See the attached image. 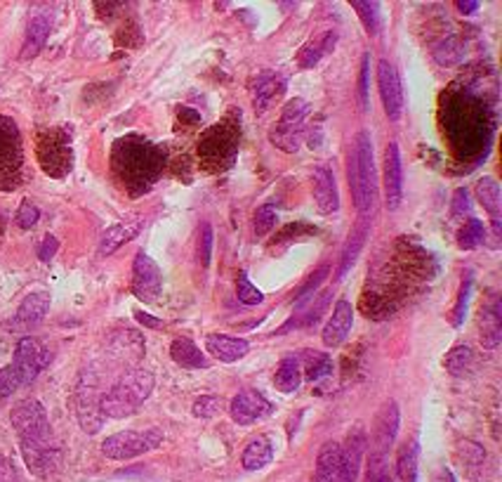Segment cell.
Returning a JSON list of instances; mask_svg holds the SVG:
<instances>
[{
    "mask_svg": "<svg viewBox=\"0 0 502 482\" xmlns=\"http://www.w3.org/2000/svg\"><path fill=\"white\" fill-rule=\"evenodd\" d=\"M38 163L50 177H67L74 168V150H71V135L64 128H47L38 133L36 144Z\"/></svg>",
    "mask_w": 502,
    "mask_h": 482,
    "instance_id": "cell-5",
    "label": "cell"
},
{
    "mask_svg": "<svg viewBox=\"0 0 502 482\" xmlns=\"http://www.w3.org/2000/svg\"><path fill=\"white\" fill-rule=\"evenodd\" d=\"M17 225H20L21 230H31V227H36L38 225V220H41V211H38V206L31 204L28 199H24L20 204V211H17Z\"/></svg>",
    "mask_w": 502,
    "mask_h": 482,
    "instance_id": "cell-44",
    "label": "cell"
},
{
    "mask_svg": "<svg viewBox=\"0 0 502 482\" xmlns=\"http://www.w3.org/2000/svg\"><path fill=\"white\" fill-rule=\"evenodd\" d=\"M220 409L222 400L220 397H215V395H201V397L194 402V416H198V419H213V416H217Z\"/></svg>",
    "mask_w": 502,
    "mask_h": 482,
    "instance_id": "cell-45",
    "label": "cell"
},
{
    "mask_svg": "<svg viewBox=\"0 0 502 482\" xmlns=\"http://www.w3.org/2000/svg\"><path fill=\"white\" fill-rule=\"evenodd\" d=\"M366 237H368V223H361L354 232H352V234H349L347 244H344V249H342L340 267H337V272H335V279H337V282L344 279V274L354 267L356 258H359V253H361L363 244H366Z\"/></svg>",
    "mask_w": 502,
    "mask_h": 482,
    "instance_id": "cell-30",
    "label": "cell"
},
{
    "mask_svg": "<svg viewBox=\"0 0 502 482\" xmlns=\"http://www.w3.org/2000/svg\"><path fill=\"white\" fill-rule=\"evenodd\" d=\"M0 482H24L20 469H17L12 459L5 454H0Z\"/></svg>",
    "mask_w": 502,
    "mask_h": 482,
    "instance_id": "cell-50",
    "label": "cell"
},
{
    "mask_svg": "<svg viewBox=\"0 0 502 482\" xmlns=\"http://www.w3.org/2000/svg\"><path fill=\"white\" fill-rule=\"evenodd\" d=\"M276 220H279V216H276L274 206H262V208H257L255 211V234L257 237H264V234H269V232L274 230Z\"/></svg>",
    "mask_w": 502,
    "mask_h": 482,
    "instance_id": "cell-43",
    "label": "cell"
},
{
    "mask_svg": "<svg viewBox=\"0 0 502 482\" xmlns=\"http://www.w3.org/2000/svg\"><path fill=\"white\" fill-rule=\"evenodd\" d=\"M342 447V480L344 482H356L359 480V473H361V463L363 456H366V449H368V435L361 426L349 430L347 440Z\"/></svg>",
    "mask_w": 502,
    "mask_h": 482,
    "instance_id": "cell-17",
    "label": "cell"
},
{
    "mask_svg": "<svg viewBox=\"0 0 502 482\" xmlns=\"http://www.w3.org/2000/svg\"><path fill=\"white\" fill-rule=\"evenodd\" d=\"M479 326H482V346L493 350L500 346L502 339V307L500 298H493L482 307V317H479Z\"/></svg>",
    "mask_w": 502,
    "mask_h": 482,
    "instance_id": "cell-25",
    "label": "cell"
},
{
    "mask_svg": "<svg viewBox=\"0 0 502 482\" xmlns=\"http://www.w3.org/2000/svg\"><path fill=\"white\" fill-rule=\"evenodd\" d=\"M385 199L389 211H396L403 199V163L399 144L389 143L385 151Z\"/></svg>",
    "mask_w": 502,
    "mask_h": 482,
    "instance_id": "cell-18",
    "label": "cell"
},
{
    "mask_svg": "<svg viewBox=\"0 0 502 482\" xmlns=\"http://www.w3.org/2000/svg\"><path fill=\"white\" fill-rule=\"evenodd\" d=\"M47 310H50V293L34 291L28 293L27 298L21 300L20 310H17V322L24 326H36L45 320Z\"/></svg>",
    "mask_w": 502,
    "mask_h": 482,
    "instance_id": "cell-27",
    "label": "cell"
},
{
    "mask_svg": "<svg viewBox=\"0 0 502 482\" xmlns=\"http://www.w3.org/2000/svg\"><path fill=\"white\" fill-rule=\"evenodd\" d=\"M399 404L389 400L380 409L376 423H373V433H370V456H389V449L394 447L396 433H399Z\"/></svg>",
    "mask_w": 502,
    "mask_h": 482,
    "instance_id": "cell-16",
    "label": "cell"
},
{
    "mask_svg": "<svg viewBox=\"0 0 502 482\" xmlns=\"http://www.w3.org/2000/svg\"><path fill=\"white\" fill-rule=\"evenodd\" d=\"M142 227H144V220H142V216H130V217H126V220H121V223L111 225V227H109V230L104 232L100 239L101 258L116 253L118 249H121V246H126L127 241H133V239L142 232Z\"/></svg>",
    "mask_w": 502,
    "mask_h": 482,
    "instance_id": "cell-21",
    "label": "cell"
},
{
    "mask_svg": "<svg viewBox=\"0 0 502 482\" xmlns=\"http://www.w3.org/2000/svg\"><path fill=\"white\" fill-rule=\"evenodd\" d=\"M302 383V367L297 357H283L274 374V386L281 393H295Z\"/></svg>",
    "mask_w": 502,
    "mask_h": 482,
    "instance_id": "cell-33",
    "label": "cell"
},
{
    "mask_svg": "<svg viewBox=\"0 0 502 482\" xmlns=\"http://www.w3.org/2000/svg\"><path fill=\"white\" fill-rule=\"evenodd\" d=\"M476 199H479V204L489 211L490 220H493V232H496V237H500V184H498L493 177H482V180L476 183Z\"/></svg>",
    "mask_w": 502,
    "mask_h": 482,
    "instance_id": "cell-26",
    "label": "cell"
},
{
    "mask_svg": "<svg viewBox=\"0 0 502 482\" xmlns=\"http://www.w3.org/2000/svg\"><path fill=\"white\" fill-rule=\"evenodd\" d=\"M309 114V104L307 100L302 97H295L290 102H286L281 111V118L276 123V128L271 130V143L274 147H279L286 154H295V151L302 147V140H304V133H307V126H304V118Z\"/></svg>",
    "mask_w": 502,
    "mask_h": 482,
    "instance_id": "cell-8",
    "label": "cell"
},
{
    "mask_svg": "<svg viewBox=\"0 0 502 482\" xmlns=\"http://www.w3.org/2000/svg\"><path fill=\"white\" fill-rule=\"evenodd\" d=\"M274 412V404L257 390H241L229 404V414L239 426H253L269 419Z\"/></svg>",
    "mask_w": 502,
    "mask_h": 482,
    "instance_id": "cell-15",
    "label": "cell"
},
{
    "mask_svg": "<svg viewBox=\"0 0 502 482\" xmlns=\"http://www.w3.org/2000/svg\"><path fill=\"white\" fill-rule=\"evenodd\" d=\"M469 211H472V204H469V192L465 190V187H460V190H456V194H453L450 216L465 217V216H469Z\"/></svg>",
    "mask_w": 502,
    "mask_h": 482,
    "instance_id": "cell-49",
    "label": "cell"
},
{
    "mask_svg": "<svg viewBox=\"0 0 502 482\" xmlns=\"http://www.w3.org/2000/svg\"><path fill=\"white\" fill-rule=\"evenodd\" d=\"M163 166H166V154L161 147L140 135L123 137L111 151L114 176L126 184L130 194L147 192L158 180Z\"/></svg>",
    "mask_w": 502,
    "mask_h": 482,
    "instance_id": "cell-1",
    "label": "cell"
},
{
    "mask_svg": "<svg viewBox=\"0 0 502 482\" xmlns=\"http://www.w3.org/2000/svg\"><path fill=\"white\" fill-rule=\"evenodd\" d=\"M21 459L27 463V469L38 478H47L50 473L60 469L61 463V447L54 435L45 437H34V440H20Z\"/></svg>",
    "mask_w": 502,
    "mask_h": 482,
    "instance_id": "cell-10",
    "label": "cell"
},
{
    "mask_svg": "<svg viewBox=\"0 0 502 482\" xmlns=\"http://www.w3.org/2000/svg\"><path fill=\"white\" fill-rule=\"evenodd\" d=\"M483 239H486V227H483L482 220H476V217H469L467 223L460 227V234H457V244L460 249H479L483 244Z\"/></svg>",
    "mask_w": 502,
    "mask_h": 482,
    "instance_id": "cell-37",
    "label": "cell"
},
{
    "mask_svg": "<svg viewBox=\"0 0 502 482\" xmlns=\"http://www.w3.org/2000/svg\"><path fill=\"white\" fill-rule=\"evenodd\" d=\"M356 97H359V107L366 111L370 104V54L366 53L361 57V69H359V88H356Z\"/></svg>",
    "mask_w": 502,
    "mask_h": 482,
    "instance_id": "cell-41",
    "label": "cell"
},
{
    "mask_svg": "<svg viewBox=\"0 0 502 482\" xmlns=\"http://www.w3.org/2000/svg\"><path fill=\"white\" fill-rule=\"evenodd\" d=\"M354 326V307L349 300H337L333 307V315H330L328 324L323 326L321 339L326 343V347H340L344 340H347L349 331Z\"/></svg>",
    "mask_w": 502,
    "mask_h": 482,
    "instance_id": "cell-19",
    "label": "cell"
},
{
    "mask_svg": "<svg viewBox=\"0 0 502 482\" xmlns=\"http://www.w3.org/2000/svg\"><path fill=\"white\" fill-rule=\"evenodd\" d=\"M377 88H380L382 107L389 121H399L403 114V88L399 71L389 60H380L377 64Z\"/></svg>",
    "mask_w": 502,
    "mask_h": 482,
    "instance_id": "cell-14",
    "label": "cell"
},
{
    "mask_svg": "<svg viewBox=\"0 0 502 482\" xmlns=\"http://www.w3.org/2000/svg\"><path fill=\"white\" fill-rule=\"evenodd\" d=\"M366 482H394L389 470V456H370Z\"/></svg>",
    "mask_w": 502,
    "mask_h": 482,
    "instance_id": "cell-42",
    "label": "cell"
},
{
    "mask_svg": "<svg viewBox=\"0 0 502 482\" xmlns=\"http://www.w3.org/2000/svg\"><path fill=\"white\" fill-rule=\"evenodd\" d=\"M330 303V296L328 293H319V296H309V298L300 300L302 306V313L297 315V317H293V320L288 322V324L283 326V331H288V329H300V326H314L316 322L321 320V315L326 313V307H328Z\"/></svg>",
    "mask_w": 502,
    "mask_h": 482,
    "instance_id": "cell-29",
    "label": "cell"
},
{
    "mask_svg": "<svg viewBox=\"0 0 502 482\" xmlns=\"http://www.w3.org/2000/svg\"><path fill=\"white\" fill-rule=\"evenodd\" d=\"M20 386H21L20 374L14 372L12 364H7V367L0 369V400L10 397V395H12Z\"/></svg>",
    "mask_w": 502,
    "mask_h": 482,
    "instance_id": "cell-46",
    "label": "cell"
},
{
    "mask_svg": "<svg viewBox=\"0 0 502 482\" xmlns=\"http://www.w3.org/2000/svg\"><path fill=\"white\" fill-rule=\"evenodd\" d=\"M206 350L213 355L215 360L220 362H239L248 355L250 346L246 339H234V336H224V333H210L206 339Z\"/></svg>",
    "mask_w": 502,
    "mask_h": 482,
    "instance_id": "cell-23",
    "label": "cell"
},
{
    "mask_svg": "<svg viewBox=\"0 0 502 482\" xmlns=\"http://www.w3.org/2000/svg\"><path fill=\"white\" fill-rule=\"evenodd\" d=\"M472 362H474L472 347H469V346H456L449 355H446V360H443V367L449 369L453 376H462V374H467L469 369H472Z\"/></svg>",
    "mask_w": 502,
    "mask_h": 482,
    "instance_id": "cell-38",
    "label": "cell"
},
{
    "mask_svg": "<svg viewBox=\"0 0 502 482\" xmlns=\"http://www.w3.org/2000/svg\"><path fill=\"white\" fill-rule=\"evenodd\" d=\"M417 454H420L417 440H409L399 449V456H396L399 482H417Z\"/></svg>",
    "mask_w": 502,
    "mask_h": 482,
    "instance_id": "cell-35",
    "label": "cell"
},
{
    "mask_svg": "<svg viewBox=\"0 0 502 482\" xmlns=\"http://www.w3.org/2000/svg\"><path fill=\"white\" fill-rule=\"evenodd\" d=\"M163 291L161 267L156 266L154 258L140 251L133 260V293L144 303H154Z\"/></svg>",
    "mask_w": 502,
    "mask_h": 482,
    "instance_id": "cell-13",
    "label": "cell"
},
{
    "mask_svg": "<svg viewBox=\"0 0 502 482\" xmlns=\"http://www.w3.org/2000/svg\"><path fill=\"white\" fill-rule=\"evenodd\" d=\"M349 190L354 197L356 211L363 217L370 216L377 201V170L376 154H373V140L366 130L356 133L352 150H349Z\"/></svg>",
    "mask_w": 502,
    "mask_h": 482,
    "instance_id": "cell-2",
    "label": "cell"
},
{
    "mask_svg": "<svg viewBox=\"0 0 502 482\" xmlns=\"http://www.w3.org/2000/svg\"><path fill=\"white\" fill-rule=\"evenodd\" d=\"M335 43H337V34H335V31H328V34L323 36V38H319V41L307 43V45L300 50V54H297V64H300L302 69H312L314 64H319V60H321L323 54L333 53Z\"/></svg>",
    "mask_w": 502,
    "mask_h": 482,
    "instance_id": "cell-34",
    "label": "cell"
},
{
    "mask_svg": "<svg viewBox=\"0 0 502 482\" xmlns=\"http://www.w3.org/2000/svg\"><path fill=\"white\" fill-rule=\"evenodd\" d=\"M352 7H354L356 12H359V17H361L366 31L377 36V31H380V5H377V3H361V0H354Z\"/></svg>",
    "mask_w": 502,
    "mask_h": 482,
    "instance_id": "cell-39",
    "label": "cell"
},
{
    "mask_svg": "<svg viewBox=\"0 0 502 482\" xmlns=\"http://www.w3.org/2000/svg\"><path fill=\"white\" fill-rule=\"evenodd\" d=\"M283 90H286V81H283L281 76H264L257 83V88H255V109L257 111H267L269 104L283 95Z\"/></svg>",
    "mask_w": 502,
    "mask_h": 482,
    "instance_id": "cell-36",
    "label": "cell"
},
{
    "mask_svg": "<svg viewBox=\"0 0 502 482\" xmlns=\"http://www.w3.org/2000/svg\"><path fill=\"white\" fill-rule=\"evenodd\" d=\"M10 421H12V429L20 435V440H34V437L53 435L45 407L38 400H31V397L14 404L12 412H10Z\"/></svg>",
    "mask_w": 502,
    "mask_h": 482,
    "instance_id": "cell-12",
    "label": "cell"
},
{
    "mask_svg": "<svg viewBox=\"0 0 502 482\" xmlns=\"http://www.w3.org/2000/svg\"><path fill=\"white\" fill-rule=\"evenodd\" d=\"M50 362H53V353L43 346L41 340L34 339V336H24V339L17 343V347H14L12 367L14 372L20 374L21 386L34 383Z\"/></svg>",
    "mask_w": 502,
    "mask_h": 482,
    "instance_id": "cell-11",
    "label": "cell"
},
{
    "mask_svg": "<svg viewBox=\"0 0 502 482\" xmlns=\"http://www.w3.org/2000/svg\"><path fill=\"white\" fill-rule=\"evenodd\" d=\"M316 482H344L342 480V447L340 442H326L319 449L314 469Z\"/></svg>",
    "mask_w": 502,
    "mask_h": 482,
    "instance_id": "cell-24",
    "label": "cell"
},
{
    "mask_svg": "<svg viewBox=\"0 0 502 482\" xmlns=\"http://www.w3.org/2000/svg\"><path fill=\"white\" fill-rule=\"evenodd\" d=\"M236 296H239L243 306H260L264 300V293L257 286H253L248 274H239V279H236Z\"/></svg>",
    "mask_w": 502,
    "mask_h": 482,
    "instance_id": "cell-40",
    "label": "cell"
},
{
    "mask_svg": "<svg viewBox=\"0 0 502 482\" xmlns=\"http://www.w3.org/2000/svg\"><path fill=\"white\" fill-rule=\"evenodd\" d=\"M100 397L101 393L100 388H97V379H94V374L83 372L81 379H78V386H76L74 407H76L78 426H81L87 435L100 433L104 421H107V416L101 414Z\"/></svg>",
    "mask_w": 502,
    "mask_h": 482,
    "instance_id": "cell-9",
    "label": "cell"
},
{
    "mask_svg": "<svg viewBox=\"0 0 502 482\" xmlns=\"http://www.w3.org/2000/svg\"><path fill=\"white\" fill-rule=\"evenodd\" d=\"M210 253H213V227L210 223L201 225V237H198V258L203 267L210 266Z\"/></svg>",
    "mask_w": 502,
    "mask_h": 482,
    "instance_id": "cell-48",
    "label": "cell"
},
{
    "mask_svg": "<svg viewBox=\"0 0 502 482\" xmlns=\"http://www.w3.org/2000/svg\"><path fill=\"white\" fill-rule=\"evenodd\" d=\"M456 7L460 10L462 14H472V12H476V10H479V3H476V0H457Z\"/></svg>",
    "mask_w": 502,
    "mask_h": 482,
    "instance_id": "cell-53",
    "label": "cell"
},
{
    "mask_svg": "<svg viewBox=\"0 0 502 482\" xmlns=\"http://www.w3.org/2000/svg\"><path fill=\"white\" fill-rule=\"evenodd\" d=\"M50 31H53V14L36 12L34 17L28 20L27 38H24V45H21V60H34L36 54L45 48Z\"/></svg>",
    "mask_w": 502,
    "mask_h": 482,
    "instance_id": "cell-22",
    "label": "cell"
},
{
    "mask_svg": "<svg viewBox=\"0 0 502 482\" xmlns=\"http://www.w3.org/2000/svg\"><path fill=\"white\" fill-rule=\"evenodd\" d=\"M163 433L158 429L147 430H121L101 442V454L114 462H127L134 456L147 454L161 447Z\"/></svg>",
    "mask_w": 502,
    "mask_h": 482,
    "instance_id": "cell-7",
    "label": "cell"
},
{
    "mask_svg": "<svg viewBox=\"0 0 502 482\" xmlns=\"http://www.w3.org/2000/svg\"><path fill=\"white\" fill-rule=\"evenodd\" d=\"M239 137H241V130H236L234 123L222 121L213 126L198 144V154L203 157L206 166L210 170L229 168L239 151Z\"/></svg>",
    "mask_w": 502,
    "mask_h": 482,
    "instance_id": "cell-6",
    "label": "cell"
},
{
    "mask_svg": "<svg viewBox=\"0 0 502 482\" xmlns=\"http://www.w3.org/2000/svg\"><path fill=\"white\" fill-rule=\"evenodd\" d=\"M170 357L182 369H208V360L189 339H174L170 346Z\"/></svg>",
    "mask_w": 502,
    "mask_h": 482,
    "instance_id": "cell-31",
    "label": "cell"
},
{
    "mask_svg": "<svg viewBox=\"0 0 502 482\" xmlns=\"http://www.w3.org/2000/svg\"><path fill=\"white\" fill-rule=\"evenodd\" d=\"M134 320L140 322V324L149 326V329H161V326H163L161 320H156V317H151V315H147V313H142V310H137V313H134Z\"/></svg>",
    "mask_w": 502,
    "mask_h": 482,
    "instance_id": "cell-52",
    "label": "cell"
},
{
    "mask_svg": "<svg viewBox=\"0 0 502 482\" xmlns=\"http://www.w3.org/2000/svg\"><path fill=\"white\" fill-rule=\"evenodd\" d=\"M469 289H472V277L465 279L460 286L456 310H453V326H462V322H465V315H467V303H469Z\"/></svg>",
    "mask_w": 502,
    "mask_h": 482,
    "instance_id": "cell-47",
    "label": "cell"
},
{
    "mask_svg": "<svg viewBox=\"0 0 502 482\" xmlns=\"http://www.w3.org/2000/svg\"><path fill=\"white\" fill-rule=\"evenodd\" d=\"M274 459V445L267 435H257L255 440L248 442V447L243 449L241 463L246 470H262Z\"/></svg>",
    "mask_w": 502,
    "mask_h": 482,
    "instance_id": "cell-28",
    "label": "cell"
},
{
    "mask_svg": "<svg viewBox=\"0 0 502 482\" xmlns=\"http://www.w3.org/2000/svg\"><path fill=\"white\" fill-rule=\"evenodd\" d=\"M297 362L302 367V376H307L309 380H321L333 374V360L319 350H302Z\"/></svg>",
    "mask_w": 502,
    "mask_h": 482,
    "instance_id": "cell-32",
    "label": "cell"
},
{
    "mask_svg": "<svg viewBox=\"0 0 502 482\" xmlns=\"http://www.w3.org/2000/svg\"><path fill=\"white\" fill-rule=\"evenodd\" d=\"M57 251H60V241H57V237H53V234L43 237L41 246H38V258H41L43 263H50Z\"/></svg>",
    "mask_w": 502,
    "mask_h": 482,
    "instance_id": "cell-51",
    "label": "cell"
},
{
    "mask_svg": "<svg viewBox=\"0 0 502 482\" xmlns=\"http://www.w3.org/2000/svg\"><path fill=\"white\" fill-rule=\"evenodd\" d=\"M154 374L144 367H130L116 380L114 386L104 390L100 397L101 414L107 419H127L133 416L154 393Z\"/></svg>",
    "mask_w": 502,
    "mask_h": 482,
    "instance_id": "cell-3",
    "label": "cell"
},
{
    "mask_svg": "<svg viewBox=\"0 0 502 482\" xmlns=\"http://www.w3.org/2000/svg\"><path fill=\"white\" fill-rule=\"evenodd\" d=\"M24 183V144L17 123L0 116V190L12 192Z\"/></svg>",
    "mask_w": 502,
    "mask_h": 482,
    "instance_id": "cell-4",
    "label": "cell"
},
{
    "mask_svg": "<svg viewBox=\"0 0 502 482\" xmlns=\"http://www.w3.org/2000/svg\"><path fill=\"white\" fill-rule=\"evenodd\" d=\"M314 201L319 213L330 216L340 208V194H337V183L330 166L321 163L314 168Z\"/></svg>",
    "mask_w": 502,
    "mask_h": 482,
    "instance_id": "cell-20",
    "label": "cell"
}]
</instances>
